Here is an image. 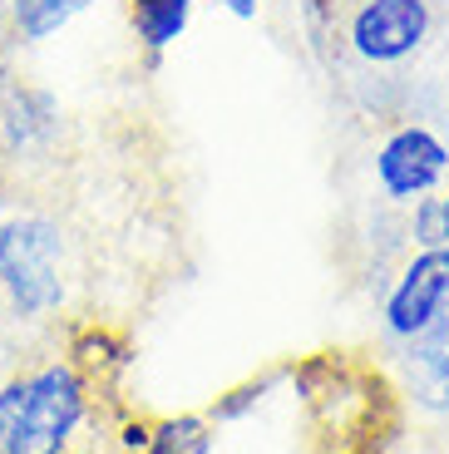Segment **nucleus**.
<instances>
[{
	"label": "nucleus",
	"mask_w": 449,
	"mask_h": 454,
	"mask_svg": "<svg viewBox=\"0 0 449 454\" xmlns=\"http://www.w3.org/2000/svg\"><path fill=\"white\" fill-rule=\"evenodd\" d=\"M75 292L69 227L45 207L0 213V321L35 331L59 321Z\"/></svg>",
	"instance_id": "nucleus-2"
},
{
	"label": "nucleus",
	"mask_w": 449,
	"mask_h": 454,
	"mask_svg": "<svg viewBox=\"0 0 449 454\" xmlns=\"http://www.w3.org/2000/svg\"><path fill=\"white\" fill-rule=\"evenodd\" d=\"M439 35V0H336V45L366 69L415 65Z\"/></svg>",
	"instance_id": "nucleus-3"
},
{
	"label": "nucleus",
	"mask_w": 449,
	"mask_h": 454,
	"mask_svg": "<svg viewBox=\"0 0 449 454\" xmlns=\"http://www.w3.org/2000/svg\"><path fill=\"white\" fill-rule=\"evenodd\" d=\"M193 11L198 0H129V25H134V40L148 55H163L188 35Z\"/></svg>",
	"instance_id": "nucleus-9"
},
{
	"label": "nucleus",
	"mask_w": 449,
	"mask_h": 454,
	"mask_svg": "<svg viewBox=\"0 0 449 454\" xmlns=\"http://www.w3.org/2000/svg\"><path fill=\"white\" fill-rule=\"evenodd\" d=\"M217 430L208 415H163L148 420V444L144 454H213Z\"/></svg>",
	"instance_id": "nucleus-10"
},
{
	"label": "nucleus",
	"mask_w": 449,
	"mask_h": 454,
	"mask_svg": "<svg viewBox=\"0 0 449 454\" xmlns=\"http://www.w3.org/2000/svg\"><path fill=\"white\" fill-rule=\"evenodd\" d=\"M99 0H11L5 5V40L11 45H45L59 30L79 20L84 11H94Z\"/></svg>",
	"instance_id": "nucleus-8"
},
{
	"label": "nucleus",
	"mask_w": 449,
	"mask_h": 454,
	"mask_svg": "<svg viewBox=\"0 0 449 454\" xmlns=\"http://www.w3.org/2000/svg\"><path fill=\"white\" fill-rule=\"evenodd\" d=\"M435 213H439V242L449 247V183L435 193Z\"/></svg>",
	"instance_id": "nucleus-12"
},
{
	"label": "nucleus",
	"mask_w": 449,
	"mask_h": 454,
	"mask_svg": "<svg viewBox=\"0 0 449 454\" xmlns=\"http://www.w3.org/2000/svg\"><path fill=\"white\" fill-rule=\"evenodd\" d=\"M213 5H217V11H227L232 20H242V25L262 15V0H213Z\"/></svg>",
	"instance_id": "nucleus-11"
},
{
	"label": "nucleus",
	"mask_w": 449,
	"mask_h": 454,
	"mask_svg": "<svg viewBox=\"0 0 449 454\" xmlns=\"http://www.w3.org/2000/svg\"><path fill=\"white\" fill-rule=\"evenodd\" d=\"M400 356V390L410 395V405L425 415H449V336L429 331L420 340L395 346Z\"/></svg>",
	"instance_id": "nucleus-7"
},
{
	"label": "nucleus",
	"mask_w": 449,
	"mask_h": 454,
	"mask_svg": "<svg viewBox=\"0 0 449 454\" xmlns=\"http://www.w3.org/2000/svg\"><path fill=\"white\" fill-rule=\"evenodd\" d=\"M449 301V247H410V257L400 262L390 292L381 301V331L390 346L420 340L439 326Z\"/></svg>",
	"instance_id": "nucleus-5"
},
{
	"label": "nucleus",
	"mask_w": 449,
	"mask_h": 454,
	"mask_svg": "<svg viewBox=\"0 0 449 454\" xmlns=\"http://www.w3.org/2000/svg\"><path fill=\"white\" fill-rule=\"evenodd\" d=\"M0 380H5V361H0Z\"/></svg>",
	"instance_id": "nucleus-14"
},
{
	"label": "nucleus",
	"mask_w": 449,
	"mask_h": 454,
	"mask_svg": "<svg viewBox=\"0 0 449 454\" xmlns=\"http://www.w3.org/2000/svg\"><path fill=\"white\" fill-rule=\"evenodd\" d=\"M5 5H11V0H0V30H5Z\"/></svg>",
	"instance_id": "nucleus-13"
},
{
	"label": "nucleus",
	"mask_w": 449,
	"mask_h": 454,
	"mask_svg": "<svg viewBox=\"0 0 449 454\" xmlns=\"http://www.w3.org/2000/svg\"><path fill=\"white\" fill-rule=\"evenodd\" d=\"M371 178L390 207H415L420 198H435L449 183V138L435 124L405 119L375 144Z\"/></svg>",
	"instance_id": "nucleus-4"
},
{
	"label": "nucleus",
	"mask_w": 449,
	"mask_h": 454,
	"mask_svg": "<svg viewBox=\"0 0 449 454\" xmlns=\"http://www.w3.org/2000/svg\"><path fill=\"white\" fill-rule=\"evenodd\" d=\"M59 144V104L40 84H5L0 94V148L11 159H45Z\"/></svg>",
	"instance_id": "nucleus-6"
},
{
	"label": "nucleus",
	"mask_w": 449,
	"mask_h": 454,
	"mask_svg": "<svg viewBox=\"0 0 449 454\" xmlns=\"http://www.w3.org/2000/svg\"><path fill=\"white\" fill-rule=\"evenodd\" d=\"M94 415V375L75 356H40L0 380V454H75Z\"/></svg>",
	"instance_id": "nucleus-1"
}]
</instances>
